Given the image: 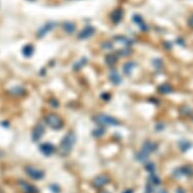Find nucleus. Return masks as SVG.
<instances>
[{
    "instance_id": "obj_1",
    "label": "nucleus",
    "mask_w": 193,
    "mask_h": 193,
    "mask_svg": "<svg viewBox=\"0 0 193 193\" xmlns=\"http://www.w3.org/2000/svg\"><path fill=\"white\" fill-rule=\"evenodd\" d=\"M76 142V137L75 133L73 131H69L61 141L60 144V152L62 154H68L71 152V150L73 149L74 144Z\"/></svg>"
},
{
    "instance_id": "obj_2",
    "label": "nucleus",
    "mask_w": 193,
    "mask_h": 193,
    "mask_svg": "<svg viewBox=\"0 0 193 193\" xmlns=\"http://www.w3.org/2000/svg\"><path fill=\"white\" fill-rule=\"evenodd\" d=\"M45 121L53 129H61L63 127V125H64V122H63L62 118L54 113L47 114L45 117Z\"/></svg>"
},
{
    "instance_id": "obj_3",
    "label": "nucleus",
    "mask_w": 193,
    "mask_h": 193,
    "mask_svg": "<svg viewBox=\"0 0 193 193\" xmlns=\"http://www.w3.org/2000/svg\"><path fill=\"white\" fill-rule=\"evenodd\" d=\"M95 122L98 123V125H102V127H106V125H119V121H118L116 118L112 117L110 115H107V114H97L95 116Z\"/></svg>"
},
{
    "instance_id": "obj_4",
    "label": "nucleus",
    "mask_w": 193,
    "mask_h": 193,
    "mask_svg": "<svg viewBox=\"0 0 193 193\" xmlns=\"http://www.w3.org/2000/svg\"><path fill=\"white\" fill-rule=\"evenodd\" d=\"M25 172L30 178L34 179V180H40V179L44 178V175H45V173L42 170L34 167H30V166L25 168Z\"/></svg>"
},
{
    "instance_id": "obj_5",
    "label": "nucleus",
    "mask_w": 193,
    "mask_h": 193,
    "mask_svg": "<svg viewBox=\"0 0 193 193\" xmlns=\"http://www.w3.org/2000/svg\"><path fill=\"white\" fill-rule=\"evenodd\" d=\"M45 133V127L42 125H37L34 127V129H32L31 133V139L34 142H38L42 139V137Z\"/></svg>"
},
{
    "instance_id": "obj_6",
    "label": "nucleus",
    "mask_w": 193,
    "mask_h": 193,
    "mask_svg": "<svg viewBox=\"0 0 193 193\" xmlns=\"http://www.w3.org/2000/svg\"><path fill=\"white\" fill-rule=\"evenodd\" d=\"M39 149L42 154L45 155V156H51L55 151V147L53 146L51 143H44V144H41Z\"/></svg>"
},
{
    "instance_id": "obj_7",
    "label": "nucleus",
    "mask_w": 193,
    "mask_h": 193,
    "mask_svg": "<svg viewBox=\"0 0 193 193\" xmlns=\"http://www.w3.org/2000/svg\"><path fill=\"white\" fill-rule=\"evenodd\" d=\"M19 186L24 193H37L38 192V190H37L36 187L32 186V185L29 184V183L25 182V181H20Z\"/></svg>"
},
{
    "instance_id": "obj_8",
    "label": "nucleus",
    "mask_w": 193,
    "mask_h": 193,
    "mask_svg": "<svg viewBox=\"0 0 193 193\" xmlns=\"http://www.w3.org/2000/svg\"><path fill=\"white\" fill-rule=\"evenodd\" d=\"M155 150H156V145H155L154 143L150 142V141H147V142L143 145L142 151H141V152H143L144 154H146L149 156V155H150L151 153L154 152Z\"/></svg>"
},
{
    "instance_id": "obj_9",
    "label": "nucleus",
    "mask_w": 193,
    "mask_h": 193,
    "mask_svg": "<svg viewBox=\"0 0 193 193\" xmlns=\"http://www.w3.org/2000/svg\"><path fill=\"white\" fill-rule=\"evenodd\" d=\"M108 182H109V178H108V177L99 176L93 181V185H94V187H96V188H101V187H103L104 185L107 184Z\"/></svg>"
},
{
    "instance_id": "obj_10",
    "label": "nucleus",
    "mask_w": 193,
    "mask_h": 193,
    "mask_svg": "<svg viewBox=\"0 0 193 193\" xmlns=\"http://www.w3.org/2000/svg\"><path fill=\"white\" fill-rule=\"evenodd\" d=\"M135 67V64L133 62L127 63V64H125V66H123V73H125V75H129Z\"/></svg>"
},
{
    "instance_id": "obj_11",
    "label": "nucleus",
    "mask_w": 193,
    "mask_h": 193,
    "mask_svg": "<svg viewBox=\"0 0 193 193\" xmlns=\"http://www.w3.org/2000/svg\"><path fill=\"white\" fill-rule=\"evenodd\" d=\"M109 78H110V80H111L112 83H114V84H119L120 82H121V78H120L119 74H118L117 72H115V71H114V72L112 71L111 73H110Z\"/></svg>"
},
{
    "instance_id": "obj_12",
    "label": "nucleus",
    "mask_w": 193,
    "mask_h": 193,
    "mask_svg": "<svg viewBox=\"0 0 193 193\" xmlns=\"http://www.w3.org/2000/svg\"><path fill=\"white\" fill-rule=\"evenodd\" d=\"M93 31H94V30H93V28L87 27L79 34V38H80V39H87V38L91 37V34H93Z\"/></svg>"
},
{
    "instance_id": "obj_13",
    "label": "nucleus",
    "mask_w": 193,
    "mask_h": 193,
    "mask_svg": "<svg viewBox=\"0 0 193 193\" xmlns=\"http://www.w3.org/2000/svg\"><path fill=\"white\" fill-rule=\"evenodd\" d=\"M148 157H149L148 155L144 154L143 152H139L135 155V158H137V161L142 162V163H147V161H148Z\"/></svg>"
},
{
    "instance_id": "obj_14",
    "label": "nucleus",
    "mask_w": 193,
    "mask_h": 193,
    "mask_svg": "<svg viewBox=\"0 0 193 193\" xmlns=\"http://www.w3.org/2000/svg\"><path fill=\"white\" fill-rule=\"evenodd\" d=\"M160 179H159V177L158 176H156V175H151L150 176V183H151V185L152 186H158V185L160 184Z\"/></svg>"
},
{
    "instance_id": "obj_15",
    "label": "nucleus",
    "mask_w": 193,
    "mask_h": 193,
    "mask_svg": "<svg viewBox=\"0 0 193 193\" xmlns=\"http://www.w3.org/2000/svg\"><path fill=\"white\" fill-rule=\"evenodd\" d=\"M22 53H23V55L25 57H30L32 55V53H34V48L31 46H26L22 50Z\"/></svg>"
},
{
    "instance_id": "obj_16",
    "label": "nucleus",
    "mask_w": 193,
    "mask_h": 193,
    "mask_svg": "<svg viewBox=\"0 0 193 193\" xmlns=\"http://www.w3.org/2000/svg\"><path fill=\"white\" fill-rule=\"evenodd\" d=\"M117 61V57L114 56V55H108V56H106V58H105V62L107 63V65H113L114 63Z\"/></svg>"
},
{
    "instance_id": "obj_17",
    "label": "nucleus",
    "mask_w": 193,
    "mask_h": 193,
    "mask_svg": "<svg viewBox=\"0 0 193 193\" xmlns=\"http://www.w3.org/2000/svg\"><path fill=\"white\" fill-rule=\"evenodd\" d=\"M160 92H162V93H169V92H171V87H170L169 85H167V84H165V85H162V86H160Z\"/></svg>"
},
{
    "instance_id": "obj_18",
    "label": "nucleus",
    "mask_w": 193,
    "mask_h": 193,
    "mask_svg": "<svg viewBox=\"0 0 193 193\" xmlns=\"http://www.w3.org/2000/svg\"><path fill=\"white\" fill-rule=\"evenodd\" d=\"M104 129H103V127H98V129H96L94 131H93V135H95V137H101V135L104 133Z\"/></svg>"
},
{
    "instance_id": "obj_19",
    "label": "nucleus",
    "mask_w": 193,
    "mask_h": 193,
    "mask_svg": "<svg viewBox=\"0 0 193 193\" xmlns=\"http://www.w3.org/2000/svg\"><path fill=\"white\" fill-rule=\"evenodd\" d=\"M180 171L182 172L184 175H191V174L193 173V170L190 169V168H188V167L182 168V169H180Z\"/></svg>"
},
{
    "instance_id": "obj_20",
    "label": "nucleus",
    "mask_w": 193,
    "mask_h": 193,
    "mask_svg": "<svg viewBox=\"0 0 193 193\" xmlns=\"http://www.w3.org/2000/svg\"><path fill=\"white\" fill-rule=\"evenodd\" d=\"M146 169L148 170L149 172H154L155 171V165L154 163H151V162H147L146 164Z\"/></svg>"
},
{
    "instance_id": "obj_21",
    "label": "nucleus",
    "mask_w": 193,
    "mask_h": 193,
    "mask_svg": "<svg viewBox=\"0 0 193 193\" xmlns=\"http://www.w3.org/2000/svg\"><path fill=\"white\" fill-rule=\"evenodd\" d=\"M51 28H52V25H51V24H50V25H48V24H47V25H46L45 27L42 28V29L40 30V34H41V36H44V34H47V32L49 31V30L51 29Z\"/></svg>"
},
{
    "instance_id": "obj_22",
    "label": "nucleus",
    "mask_w": 193,
    "mask_h": 193,
    "mask_svg": "<svg viewBox=\"0 0 193 193\" xmlns=\"http://www.w3.org/2000/svg\"><path fill=\"white\" fill-rule=\"evenodd\" d=\"M65 28H66V30L68 32H72L74 30V25H72V24H69V23H67L66 25H65Z\"/></svg>"
},
{
    "instance_id": "obj_23",
    "label": "nucleus",
    "mask_w": 193,
    "mask_h": 193,
    "mask_svg": "<svg viewBox=\"0 0 193 193\" xmlns=\"http://www.w3.org/2000/svg\"><path fill=\"white\" fill-rule=\"evenodd\" d=\"M177 193H184V191H183L181 188H179L178 190H177Z\"/></svg>"
},
{
    "instance_id": "obj_24",
    "label": "nucleus",
    "mask_w": 193,
    "mask_h": 193,
    "mask_svg": "<svg viewBox=\"0 0 193 193\" xmlns=\"http://www.w3.org/2000/svg\"><path fill=\"white\" fill-rule=\"evenodd\" d=\"M123 193H133V190H127V191H125Z\"/></svg>"
},
{
    "instance_id": "obj_25",
    "label": "nucleus",
    "mask_w": 193,
    "mask_h": 193,
    "mask_svg": "<svg viewBox=\"0 0 193 193\" xmlns=\"http://www.w3.org/2000/svg\"><path fill=\"white\" fill-rule=\"evenodd\" d=\"M159 193H167V191H166V190H161V191H159Z\"/></svg>"
},
{
    "instance_id": "obj_26",
    "label": "nucleus",
    "mask_w": 193,
    "mask_h": 193,
    "mask_svg": "<svg viewBox=\"0 0 193 193\" xmlns=\"http://www.w3.org/2000/svg\"><path fill=\"white\" fill-rule=\"evenodd\" d=\"M190 23H191V24H192V25H193V17H192V19L190 20Z\"/></svg>"
},
{
    "instance_id": "obj_27",
    "label": "nucleus",
    "mask_w": 193,
    "mask_h": 193,
    "mask_svg": "<svg viewBox=\"0 0 193 193\" xmlns=\"http://www.w3.org/2000/svg\"><path fill=\"white\" fill-rule=\"evenodd\" d=\"M101 193H108V192H106V191H103V192H101Z\"/></svg>"
}]
</instances>
